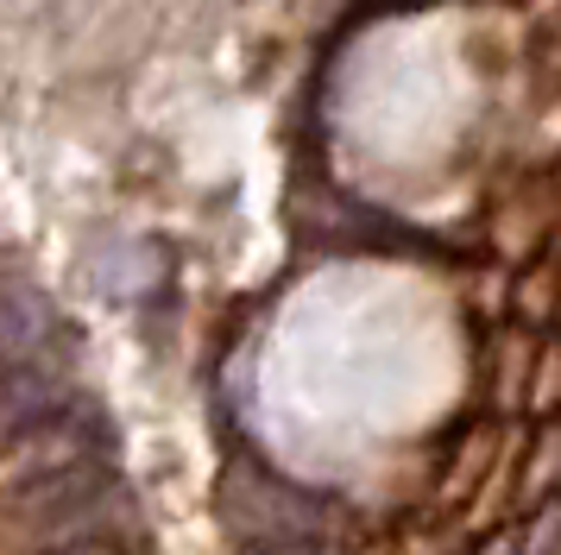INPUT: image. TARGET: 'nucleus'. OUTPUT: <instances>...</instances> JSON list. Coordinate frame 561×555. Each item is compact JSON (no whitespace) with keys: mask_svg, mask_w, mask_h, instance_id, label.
Here are the masks:
<instances>
[{"mask_svg":"<svg viewBox=\"0 0 561 555\" xmlns=\"http://www.w3.org/2000/svg\"><path fill=\"white\" fill-rule=\"evenodd\" d=\"M45 341H51V303L38 297L32 284H7L0 291V373L38 366Z\"/></svg>","mask_w":561,"mask_h":555,"instance_id":"f257e3e1","label":"nucleus"},{"mask_svg":"<svg viewBox=\"0 0 561 555\" xmlns=\"http://www.w3.org/2000/svg\"><path fill=\"white\" fill-rule=\"evenodd\" d=\"M57 410H64V378L45 373V360L0 373V435H32V429L51 423Z\"/></svg>","mask_w":561,"mask_h":555,"instance_id":"f03ea898","label":"nucleus"},{"mask_svg":"<svg viewBox=\"0 0 561 555\" xmlns=\"http://www.w3.org/2000/svg\"><path fill=\"white\" fill-rule=\"evenodd\" d=\"M57 555H107V543H70V550H57Z\"/></svg>","mask_w":561,"mask_h":555,"instance_id":"7ed1b4c3","label":"nucleus"},{"mask_svg":"<svg viewBox=\"0 0 561 555\" xmlns=\"http://www.w3.org/2000/svg\"><path fill=\"white\" fill-rule=\"evenodd\" d=\"M265 555H316V550H265Z\"/></svg>","mask_w":561,"mask_h":555,"instance_id":"20e7f679","label":"nucleus"}]
</instances>
